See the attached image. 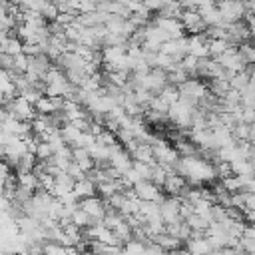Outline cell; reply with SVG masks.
Instances as JSON below:
<instances>
[{"label": "cell", "mask_w": 255, "mask_h": 255, "mask_svg": "<svg viewBox=\"0 0 255 255\" xmlns=\"http://www.w3.org/2000/svg\"><path fill=\"white\" fill-rule=\"evenodd\" d=\"M151 241H153V243H157L163 251H177V249H181V241H179V239H175V237H171V235H167L165 231H163V233H159V235H155Z\"/></svg>", "instance_id": "ac0fdd59"}, {"label": "cell", "mask_w": 255, "mask_h": 255, "mask_svg": "<svg viewBox=\"0 0 255 255\" xmlns=\"http://www.w3.org/2000/svg\"><path fill=\"white\" fill-rule=\"evenodd\" d=\"M58 14H60V12H58V8H56L54 2H44L42 8H40V16H42L46 22H56Z\"/></svg>", "instance_id": "83f0119b"}, {"label": "cell", "mask_w": 255, "mask_h": 255, "mask_svg": "<svg viewBox=\"0 0 255 255\" xmlns=\"http://www.w3.org/2000/svg\"><path fill=\"white\" fill-rule=\"evenodd\" d=\"M86 255H94V253H86Z\"/></svg>", "instance_id": "7bdbcfd3"}, {"label": "cell", "mask_w": 255, "mask_h": 255, "mask_svg": "<svg viewBox=\"0 0 255 255\" xmlns=\"http://www.w3.org/2000/svg\"><path fill=\"white\" fill-rule=\"evenodd\" d=\"M165 175H167V169H165V167H161L159 163H153V165H151V177H149V181H151L153 185L161 187L163 181H165Z\"/></svg>", "instance_id": "4dcf8cb0"}, {"label": "cell", "mask_w": 255, "mask_h": 255, "mask_svg": "<svg viewBox=\"0 0 255 255\" xmlns=\"http://www.w3.org/2000/svg\"><path fill=\"white\" fill-rule=\"evenodd\" d=\"M185 187H187V181H185L179 173H175V171H167L165 181H163V185H161V191L167 193L169 197H179V195L183 193Z\"/></svg>", "instance_id": "8fae6325"}, {"label": "cell", "mask_w": 255, "mask_h": 255, "mask_svg": "<svg viewBox=\"0 0 255 255\" xmlns=\"http://www.w3.org/2000/svg\"><path fill=\"white\" fill-rule=\"evenodd\" d=\"M181 12H183V8L179 6V2L177 0H169L157 14H153V16H157V18H175V20H179L181 18Z\"/></svg>", "instance_id": "d6986e66"}, {"label": "cell", "mask_w": 255, "mask_h": 255, "mask_svg": "<svg viewBox=\"0 0 255 255\" xmlns=\"http://www.w3.org/2000/svg\"><path fill=\"white\" fill-rule=\"evenodd\" d=\"M72 193L76 195L78 201H80V199H86V197H92V195H96V183H94L92 179L84 177V179H80V181L74 183Z\"/></svg>", "instance_id": "9a60e30c"}, {"label": "cell", "mask_w": 255, "mask_h": 255, "mask_svg": "<svg viewBox=\"0 0 255 255\" xmlns=\"http://www.w3.org/2000/svg\"><path fill=\"white\" fill-rule=\"evenodd\" d=\"M249 141H251V143H255V122L249 126Z\"/></svg>", "instance_id": "ab89813d"}, {"label": "cell", "mask_w": 255, "mask_h": 255, "mask_svg": "<svg viewBox=\"0 0 255 255\" xmlns=\"http://www.w3.org/2000/svg\"><path fill=\"white\" fill-rule=\"evenodd\" d=\"M46 2H56V0H46Z\"/></svg>", "instance_id": "b9f144b4"}, {"label": "cell", "mask_w": 255, "mask_h": 255, "mask_svg": "<svg viewBox=\"0 0 255 255\" xmlns=\"http://www.w3.org/2000/svg\"><path fill=\"white\" fill-rule=\"evenodd\" d=\"M151 20L169 36V40H175V38H183V36H187L185 34V30H183V26H181V22L179 20H175V18H157V16H151Z\"/></svg>", "instance_id": "7c38bea8"}, {"label": "cell", "mask_w": 255, "mask_h": 255, "mask_svg": "<svg viewBox=\"0 0 255 255\" xmlns=\"http://www.w3.org/2000/svg\"><path fill=\"white\" fill-rule=\"evenodd\" d=\"M34 155H36V159H38V161H48V159L54 155V149L50 147V143H48V141H38Z\"/></svg>", "instance_id": "f546056e"}, {"label": "cell", "mask_w": 255, "mask_h": 255, "mask_svg": "<svg viewBox=\"0 0 255 255\" xmlns=\"http://www.w3.org/2000/svg\"><path fill=\"white\" fill-rule=\"evenodd\" d=\"M159 215H161V221L165 225L169 223H175L179 221V197H169L165 195L161 201H159Z\"/></svg>", "instance_id": "9c48e42d"}, {"label": "cell", "mask_w": 255, "mask_h": 255, "mask_svg": "<svg viewBox=\"0 0 255 255\" xmlns=\"http://www.w3.org/2000/svg\"><path fill=\"white\" fill-rule=\"evenodd\" d=\"M221 66H223V70H227V72H231V74H237V72H243L247 66H245V62L241 60V56H239V52H237V46H229L219 58H215Z\"/></svg>", "instance_id": "ba28073f"}, {"label": "cell", "mask_w": 255, "mask_h": 255, "mask_svg": "<svg viewBox=\"0 0 255 255\" xmlns=\"http://www.w3.org/2000/svg\"><path fill=\"white\" fill-rule=\"evenodd\" d=\"M241 122L247 124V126H251V124L255 122V108H245V106H241Z\"/></svg>", "instance_id": "d590c367"}, {"label": "cell", "mask_w": 255, "mask_h": 255, "mask_svg": "<svg viewBox=\"0 0 255 255\" xmlns=\"http://www.w3.org/2000/svg\"><path fill=\"white\" fill-rule=\"evenodd\" d=\"M131 167H133V171H135L141 179L149 181V177H151V165H149V163H143V161H135V159H133Z\"/></svg>", "instance_id": "1f68e13d"}, {"label": "cell", "mask_w": 255, "mask_h": 255, "mask_svg": "<svg viewBox=\"0 0 255 255\" xmlns=\"http://www.w3.org/2000/svg\"><path fill=\"white\" fill-rule=\"evenodd\" d=\"M197 12H199V16H201V20L205 22L207 28H209V26H219V24H223L217 6H201V8H197Z\"/></svg>", "instance_id": "e0dca14e"}, {"label": "cell", "mask_w": 255, "mask_h": 255, "mask_svg": "<svg viewBox=\"0 0 255 255\" xmlns=\"http://www.w3.org/2000/svg\"><path fill=\"white\" fill-rule=\"evenodd\" d=\"M165 255H179V253H177V251H167Z\"/></svg>", "instance_id": "60d3db41"}, {"label": "cell", "mask_w": 255, "mask_h": 255, "mask_svg": "<svg viewBox=\"0 0 255 255\" xmlns=\"http://www.w3.org/2000/svg\"><path fill=\"white\" fill-rule=\"evenodd\" d=\"M145 241H139V239H129L122 245V253L124 255H145Z\"/></svg>", "instance_id": "44dd1931"}, {"label": "cell", "mask_w": 255, "mask_h": 255, "mask_svg": "<svg viewBox=\"0 0 255 255\" xmlns=\"http://www.w3.org/2000/svg\"><path fill=\"white\" fill-rule=\"evenodd\" d=\"M195 2H197V8H201V6H215L217 0H195Z\"/></svg>", "instance_id": "f35d334b"}, {"label": "cell", "mask_w": 255, "mask_h": 255, "mask_svg": "<svg viewBox=\"0 0 255 255\" xmlns=\"http://www.w3.org/2000/svg\"><path fill=\"white\" fill-rule=\"evenodd\" d=\"M185 249L191 255H211V251H213L205 233H193V231H191V237L185 241Z\"/></svg>", "instance_id": "30bf717a"}, {"label": "cell", "mask_w": 255, "mask_h": 255, "mask_svg": "<svg viewBox=\"0 0 255 255\" xmlns=\"http://www.w3.org/2000/svg\"><path fill=\"white\" fill-rule=\"evenodd\" d=\"M229 86H231V90H235V92H243L247 86H249V74L243 70V72H237V74H233V78L229 80Z\"/></svg>", "instance_id": "cb8c5ba5"}, {"label": "cell", "mask_w": 255, "mask_h": 255, "mask_svg": "<svg viewBox=\"0 0 255 255\" xmlns=\"http://www.w3.org/2000/svg\"><path fill=\"white\" fill-rule=\"evenodd\" d=\"M78 207H80L82 211H86L94 221H102L104 215H106V209H108L106 201H104L100 195H92V197L80 199V201H78Z\"/></svg>", "instance_id": "52a82bcc"}, {"label": "cell", "mask_w": 255, "mask_h": 255, "mask_svg": "<svg viewBox=\"0 0 255 255\" xmlns=\"http://www.w3.org/2000/svg\"><path fill=\"white\" fill-rule=\"evenodd\" d=\"M131 163H133V159H131V155L124 149L122 143H116V145L110 147V167H114L120 175L126 173V171L131 167Z\"/></svg>", "instance_id": "5b68a950"}, {"label": "cell", "mask_w": 255, "mask_h": 255, "mask_svg": "<svg viewBox=\"0 0 255 255\" xmlns=\"http://www.w3.org/2000/svg\"><path fill=\"white\" fill-rule=\"evenodd\" d=\"M22 46H24V42L16 34H8L4 38V42L0 44V52L8 54V56H18V54H22Z\"/></svg>", "instance_id": "2e32d148"}, {"label": "cell", "mask_w": 255, "mask_h": 255, "mask_svg": "<svg viewBox=\"0 0 255 255\" xmlns=\"http://www.w3.org/2000/svg\"><path fill=\"white\" fill-rule=\"evenodd\" d=\"M189 38V52L191 56H195L197 60L201 58H209V48H207V36L205 34H195V36H187Z\"/></svg>", "instance_id": "4fadbf2b"}, {"label": "cell", "mask_w": 255, "mask_h": 255, "mask_svg": "<svg viewBox=\"0 0 255 255\" xmlns=\"http://www.w3.org/2000/svg\"><path fill=\"white\" fill-rule=\"evenodd\" d=\"M14 175H16V185L18 187H22V189H26L30 193L40 189V179H38V175L34 171H22V173H14Z\"/></svg>", "instance_id": "5bb4252c"}, {"label": "cell", "mask_w": 255, "mask_h": 255, "mask_svg": "<svg viewBox=\"0 0 255 255\" xmlns=\"http://www.w3.org/2000/svg\"><path fill=\"white\" fill-rule=\"evenodd\" d=\"M76 12H62V14H58V18H56V22L60 24V26H64V28H68V26H72L74 22H76Z\"/></svg>", "instance_id": "836d02e7"}, {"label": "cell", "mask_w": 255, "mask_h": 255, "mask_svg": "<svg viewBox=\"0 0 255 255\" xmlns=\"http://www.w3.org/2000/svg\"><path fill=\"white\" fill-rule=\"evenodd\" d=\"M245 211H255V193H247V197H245Z\"/></svg>", "instance_id": "8d00e7d4"}, {"label": "cell", "mask_w": 255, "mask_h": 255, "mask_svg": "<svg viewBox=\"0 0 255 255\" xmlns=\"http://www.w3.org/2000/svg\"><path fill=\"white\" fill-rule=\"evenodd\" d=\"M66 173H68V175H70V177H72L74 181H80V179H84V177H86V173H84V171H82V169H80V167H78V165H76L74 161H72V163L68 165Z\"/></svg>", "instance_id": "e575fe53"}, {"label": "cell", "mask_w": 255, "mask_h": 255, "mask_svg": "<svg viewBox=\"0 0 255 255\" xmlns=\"http://www.w3.org/2000/svg\"><path fill=\"white\" fill-rule=\"evenodd\" d=\"M54 62L46 56V54H36V56H28V68H26V76L32 80V82H38L42 80L44 82V76L52 70Z\"/></svg>", "instance_id": "277c9868"}, {"label": "cell", "mask_w": 255, "mask_h": 255, "mask_svg": "<svg viewBox=\"0 0 255 255\" xmlns=\"http://www.w3.org/2000/svg\"><path fill=\"white\" fill-rule=\"evenodd\" d=\"M231 133H233V139L235 141H249V126L243 124V122H237L231 128Z\"/></svg>", "instance_id": "f1b7e54d"}, {"label": "cell", "mask_w": 255, "mask_h": 255, "mask_svg": "<svg viewBox=\"0 0 255 255\" xmlns=\"http://www.w3.org/2000/svg\"><path fill=\"white\" fill-rule=\"evenodd\" d=\"M2 106L6 108V112H8V116H10V118L22 120V122H32V120L36 118L34 106H32L26 98H22V96H16V98H12V100L4 102Z\"/></svg>", "instance_id": "7a4b0ae2"}, {"label": "cell", "mask_w": 255, "mask_h": 255, "mask_svg": "<svg viewBox=\"0 0 255 255\" xmlns=\"http://www.w3.org/2000/svg\"><path fill=\"white\" fill-rule=\"evenodd\" d=\"M177 2H179V6L183 10H197V2L195 0H177Z\"/></svg>", "instance_id": "74e56055"}, {"label": "cell", "mask_w": 255, "mask_h": 255, "mask_svg": "<svg viewBox=\"0 0 255 255\" xmlns=\"http://www.w3.org/2000/svg\"><path fill=\"white\" fill-rule=\"evenodd\" d=\"M191 106L183 104V102H175L173 106H169L167 110V120L177 128V129H189L191 128V116H193Z\"/></svg>", "instance_id": "3957f363"}, {"label": "cell", "mask_w": 255, "mask_h": 255, "mask_svg": "<svg viewBox=\"0 0 255 255\" xmlns=\"http://www.w3.org/2000/svg\"><path fill=\"white\" fill-rule=\"evenodd\" d=\"M131 191L135 193V197L139 199V201H153V203H159L165 195H163V191H161V187H157V185H153L151 181H145V179H141L139 183H135L133 187H131Z\"/></svg>", "instance_id": "8992f818"}, {"label": "cell", "mask_w": 255, "mask_h": 255, "mask_svg": "<svg viewBox=\"0 0 255 255\" xmlns=\"http://www.w3.org/2000/svg\"><path fill=\"white\" fill-rule=\"evenodd\" d=\"M237 52H239L241 60L245 62V66H253V64H255V44H253L251 40L241 42V44L237 46Z\"/></svg>", "instance_id": "ffe728a7"}, {"label": "cell", "mask_w": 255, "mask_h": 255, "mask_svg": "<svg viewBox=\"0 0 255 255\" xmlns=\"http://www.w3.org/2000/svg\"><path fill=\"white\" fill-rule=\"evenodd\" d=\"M96 141H98V143H102V145H106V147H112V145L120 143V141H118V137H116V133H114L112 129H108V128H104V129L96 135Z\"/></svg>", "instance_id": "4316f807"}, {"label": "cell", "mask_w": 255, "mask_h": 255, "mask_svg": "<svg viewBox=\"0 0 255 255\" xmlns=\"http://www.w3.org/2000/svg\"><path fill=\"white\" fill-rule=\"evenodd\" d=\"M167 106H173L175 102H179V92H177V88L175 86H171V84H167L159 94H157Z\"/></svg>", "instance_id": "484cf974"}, {"label": "cell", "mask_w": 255, "mask_h": 255, "mask_svg": "<svg viewBox=\"0 0 255 255\" xmlns=\"http://www.w3.org/2000/svg\"><path fill=\"white\" fill-rule=\"evenodd\" d=\"M185 80H189V74H187L179 64H177L173 70L167 72V84H171V86H175V88L181 86Z\"/></svg>", "instance_id": "603a6c76"}, {"label": "cell", "mask_w": 255, "mask_h": 255, "mask_svg": "<svg viewBox=\"0 0 255 255\" xmlns=\"http://www.w3.org/2000/svg\"><path fill=\"white\" fill-rule=\"evenodd\" d=\"M74 247H64L52 241H44L42 243V255H72Z\"/></svg>", "instance_id": "7402d4cb"}, {"label": "cell", "mask_w": 255, "mask_h": 255, "mask_svg": "<svg viewBox=\"0 0 255 255\" xmlns=\"http://www.w3.org/2000/svg\"><path fill=\"white\" fill-rule=\"evenodd\" d=\"M231 44L227 40H209L207 42V48H209V58H219Z\"/></svg>", "instance_id": "d4e9b609"}, {"label": "cell", "mask_w": 255, "mask_h": 255, "mask_svg": "<svg viewBox=\"0 0 255 255\" xmlns=\"http://www.w3.org/2000/svg\"><path fill=\"white\" fill-rule=\"evenodd\" d=\"M219 14H221V22L223 24H233L245 18L247 8L243 0H217L215 2Z\"/></svg>", "instance_id": "6da1fadb"}, {"label": "cell", "mask_w": 255, "mask_h": 255, "mask_svg": "<svg viewBox=\"0 0 255 255\" xmlns=\"http://www.w3.org/2000/svg\"><path fill=\"white\" fill-rule=\"evenodd\" d=\"M167 2H169V0H145V2H141V4H143V8H145L149 14H157Z\"/></svg>", "instance_id": "d6a6232c"}]
</instances>
